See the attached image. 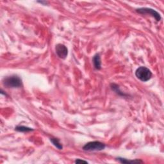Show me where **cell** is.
Returning a JSON list of instances; mask_svg holds the SVG:
<instances>
[{"instance_id": "cell-12", "label": "cell", "mask_w": 164, "mask_h": 164, "mask_svg": "<svg viewBox=\"0 0 164 164\" xmlns=\"http://www.w3.org/2000/svg\"><path fill=\"white\" fill-rule=\"evenodd\" d=\"M38 3H40L43 4V5H44V4H46H46L48 3H47L46 1H38Z\"/></svg>"}, {"instance_id": "cell-3", "label": "cell", "mask_w": 164, "mask_h": 164, "mask_svg": "<svg viewBox=\"0 0 164 164\" xmlns=\"http://www.w3.org/2000/svg\"><path fill=\"white\" fill-rule=\"evenodd\" d=\"M105 147L104 143L99 141H93L85 144L83 147V150L85 151H100L105 149Z\"/></svg>"}, {"instance_id": "cell-9", "label": "cell", "mask_w": 164, "mask_h": 164, "mask_svg": "<svg viewBox=\"0 0 164 164\" xmlns=\"http://www.w3.org/2000/svg\"><path fill=\"white\" fill-rule=\"evenodd\" d=\"M110 87H111L112 91H114L115 93L117 94L118 95H119V96H126V94H125L123 93H122V91H120V90L119 89V85H117V84H115V83H112V84L110 85Z\"/></svg>"}, {"instance_id": "cell-10", "label": "cell", "mask_w": 164, "mask_h": 164, "mask_svg": "<svg viewBox=\"0 0 164 164\" xmlns=\"http://www.w3.org/2000/svg\"><path fill=\"white\" fill-rule=\"evenodd\" d=\"M51 142L56 147V148L59 149V150H61L63 149V146L62 145V144L60 142L59 139H56V138H50V139Z\"/></svg>"}, {"instance_id": "cell-11", "label": "cell", "mask_w": 164, "mask_h": 164, "mask_svg": "<svg viewBox=\"0 0 164 164\" xmlns=\"http://www.w3.org/2000/svg\"><path fill=\"white\" fill-rule=\"evenodd\" d=\"M75 163H87L88 162L87 161H85V160H83L81 159H76L75 160Z\"/></svg>"}, {"instance_id": "cell-7", "label": "cell", "mask_w": 164, "mask_h": 164, "mask_svg": "<svg viewBox=\"0 0 164 164\" xmlns=\"http://www.w3.org/2000/svg\"><path fill=\"white\" fill-rule=\"evenodd\" d=\"M116 160L117 161H119V162H120L121 163H143V161L140 160H138V159H135V160H128L126 158H117Z\"/></svg>"}, {"instance_id": "cell-4", "label": "cell", "mask_w": 164, "mask_h": 164, "mask_svg": "<svg viewBox=\"0 0 164 164\" xmlns=\"http://www.w3.org/2000/svg\"><path fill=\"white\" fill-rule=\"evenodd\" d=\"M136 12L140 14H149L152 18H154L157 22H159L161 20V16L157 11L151 8H137Z\"/></svg>"}, {"instance_id": "cell-1", "label": "cell", "mask_w": 164, "mask_h": 164, "mask_svg": "<svg viewBox=\"0 0 164 164\" xmlns=\"http://www.w3.org/2000/svg\"><path fill=\"white\" fill-rule=\"evenodd\" d=\"M3 84L7 88H19L22 86V80L18 75L6 76L3 80Z\"/></svg>"}, {"instance_id": "cell-2", "label": "cell", "mask_w": 164, "mask_h": 164, "mask_svg": "<svg viewBox=\"0 0 164 164\" xmlns=\"http://www.w3.org/2000/svg\"><path fill=\"white\" fill-rule=\"evenodd\" d=\"M152 75V74L151 70L144 66H141L135 71V76L138 79L143 82L149 81L151 78Z\"/></svg>"}, {"instance_id": "cell-6", "label": "cell", "mask_w": 164, "mask_h": 164, "mask_svg": "<svg viewBox=\"0 0 164 164\" xmlns=\"http://www.w3.org/2000/svg\"><path fill=\"white\" fill-rule=\"evenodd\" d=\"M93 62L94 67L97 70H100L101 69V60L100 54L97 53L95 54L93 58Z\"/></svg>"}, {"instance_id": "cell-5", "label": "cell", "mask_w": 164, "mask_h": 164, "mask_svg": "<svg viewBox=\"0 0 164 164\" xmlns=\"http://www.w3.org/2000/svg\"><path fill=\"white\" fill-rule=\"evenodd\" d=\"M55 51L58 56L62 59H65L68 54V49L65 45L62 44L56 45Z\"/></svg>"}, {"instance_id": "cell-13", "label": "cell", "mask_w": 164, "mask_h": 164, "mask_svg": "<svg viewBox=\"0 0 164 164\" xmlns=\"http://www.w3.org/2000/svg\"><path fill=\"white\" fill-rule=\"evenodd\" d=\"M1 94H3L4 96H7V94L6 93H5V92L3 91V90H1Z\"/></svg>"}, {"instance_id": "cell-8", "label": "cell", "mask_w": 164, "mask_h": 164, "mask_svg": "<svg viewBox=\"0 0 164 164\" xmlns=\"http://www.w3.org/2000/svg\"><path fill=\"white\" fill-rule=\"evenodd\" d=\"M15 129L16 131L19 132H22V133H28V132L33 131V129L27 127V126H17L15 128Z\"/></svg>"}]
</instances>
